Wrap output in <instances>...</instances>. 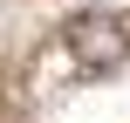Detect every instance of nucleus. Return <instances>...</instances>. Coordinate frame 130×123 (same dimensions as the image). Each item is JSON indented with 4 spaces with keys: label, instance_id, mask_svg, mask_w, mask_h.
I'll list each match as a JSON object with an SVG mask.
<instances>
[{
    "label": "nucleus",
    "instance_id": "f257e3e1",
    "mask_svg": "<svg viewBox=\"0 0 130 123\" xmlns=\"http://www.w3.org/2000/svg\"><path fill=\"white\" fill-rule=\"evenodd\" d=\"M69 48H75V62H82L89 75H110L117 62H130V27H123V14L89 7V14L69 21Z\"/></svg>",
    "mask_w": 130,
    "mask_h": 123
}]
</instances>
